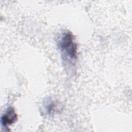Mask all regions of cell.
<instances>
[{
	"label": "cell",
	"instance_id": "cell-1",
	"mask_svg": "<svg viewBox=\"0 0 132 132\" xmlns=\"http://www.w3.org/2000/svg\"><path fill=\"white\" fill-rule=\"evenodd\" d=\"M59 46L62 53L70 60L77 56V45L72 34L69 31L63 32L59 40Z\"/></svg>",
	"mask_w": 132,
	"mask_h": 132
},
{
	"label": "cell",
	"instance_id": "cell-2",
	"mask_svg": "<svg viewBox=\"0 0 132 132\" xmlns=\"http://www.w3.org/2000/svg\"><path fill=\"white\" fill-rule=\"evenodd\" d=\"M18 119V116L14 109L12 107H9L7 109L1 117V124L4 127L12 125Z\"/></svg>",
	"mask_w": 132,
	"mask_h": 132
}]
</instances>
